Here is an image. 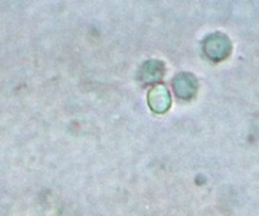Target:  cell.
I'll use <instances>...</instances> for the list:
<instances>
[{
  "label": "cell",
  "mask_w": 259,
  "mask_h": 216,
  "mask_svg": "<svg viewBox=\"0 0 259 216\" xmlns=\"http://www.w3.org/2000/svg\"><path fill=\"white\" fill-rule=\"evenodd\" d=\"M165 91V88H163V85H160L159 88H155V92H151V94H149V102H151L153 104V108L156 111H165L168 108L169 104V98H168V92H166L164 96H161V93Z\"/></svg>",
  "instance_id": "6da1fadb"
}]
</instances>
